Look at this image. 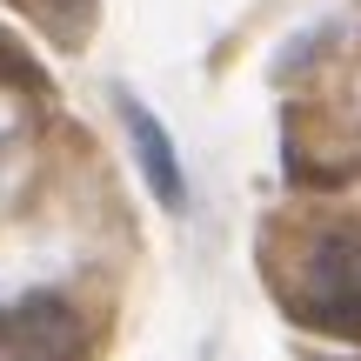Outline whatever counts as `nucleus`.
Masks as SVG:
<instances>
[{
    "label": "nucleus",
    "instance_id": "obj_2",
    "mask_svg": "<svg viewBox=\"0 0 361 361\" xmlns=\"http://www.w3.org/2000/svg\"><path fill=\"white\" fill-rule=\"evenodd\" d=\"M0 361H94V328L80 301L61 288L0 301Z\"/></svg>",
    "mask_w": 361,
    "mask_h": 361
},
{
    "label": "nucleus",
    "instance_id": "obj_1",
    "mask_svg": "<svg viewBox=\"0 0 361 361\" xmlns=\"http://www.w3.org/2000/svg\"><path fill=\"white\" fill-rule=\"evenodd\" d=\"M288 314L322 335L361 341V234L335 228V234H314L295 261V281H288Z\"/></svg>",
    "mask_w": 361,
    "mask_h": 361
},
{
    "label": "nucleus",
    "instance_id": "obj_5",
    "mask_svg": "<svg viewBox=\"0 0 361 361\" xmlns=\"http://www.w3.org/2000/svg\"><path fill=\"white\" fill-rule=\"evenodd\" d=\"M40 80H47V74H40V61L7 34V27H0V87H40Z\"/></svg>",
    "mask_w": 361,
    "mask_h": 361
},
{
    "label": "nucleus",
    "instance_id": "obj_4",
    "mask_svg": "<svg viewBox=\"0 0 361 361\" xmlns=\"http://www.w3.org/2000/svg\"><path fill=\"white\" fill-rule=\"evenodd\" d=\"M20 13H34L40 27H47L54 40H67V47H80V40L94 34V0H13Z\"/></svg>",
    "mask_w": 361,
    "mask_h": 361
},
{
    "label": "nucleus",
    "instance_id": "obj_6",
    "mask_svg": "<svg viewBox=\"0 0 361 361\" xmlns=\"http://www.w3.org/2000/svg\"><path fill=\"white\" fill-rule=\"evenodd\" d=\"M301 361H322V355H301ZM348 361H361V355H348Z\"/></svg>",
    "mask_w": 361,
    "mask_h": 361
},
{
    "label": "nucleus",
    "instance_id": "obj_3",
    "mask_svg": "<svg viewBox=\"0 0 361 361\" xmlns=\"http://www.w3.org/2000/svg\"><path fill=\"white\" fill-rule=\"evenodd\" d=\"M121 121H128V147H134V161H141V180L154 188L161 207H174V214H180V207H188V174H180V154H174L168 128H161L134 94H121Z\"/></svg>",
    "mask_w": 361,
    "mask_h": 361
}]
</instances>
